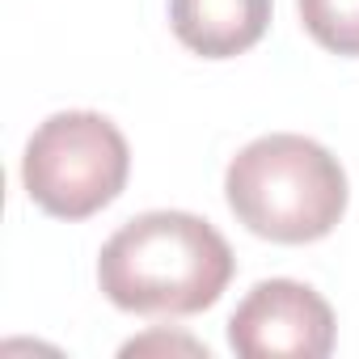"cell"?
<instances>
[{
    "label": "cell",
    "instance_id": "obj_1",
    "mask_svg": "<svg viewBox=\"0 0 359 359\" xmlns=\"http://www.w3.org/2000/svg\"><path fill=\"white\" fill-rule=\"evenodd\" d=\"M229 241L191 212H144L97 258V287L123 313L191 317L212 309L233 279Z\"/></svg>",
    "mask_w": 359,
    "mask_h": 359
},
{
    "label": "cell",
    "instance_id": "obj_2",
    "mask_svg": "<svg viewBox=\"0 0 359 359\" xmlns=\"http://www.w3.org/2000/svg\"><path fill=\"white\" fill-rule=\"evenodd\" d=\"M233 216L266 241L309 245L334 233L346 212V173L338 156L292 131L250 140L224 173Z\"/></svg>",
    "mask_w": 359,
    "mask_h": 359
},
{
    "label": "cell",
    "instance_id": "obj_3",
    "mask_svg": "<svg viewBox=\"0 0 359 359\" xmlns=\"http://www.w3.org/2000/svg\"><path fill=\"white\" fill-rule=\"evenodd\" d=\"M131 173L123 131L97 110H60L43 118L22 156L26 195L60 220H85L110 208Z\"/></svg>",
    "mask_w": 359,
    "mask_h": 359
},
{
    "label": "cell",
    "instance_id": "obj_4",
    "mask_svg": "<svg viewBox=\"0 0 359 359\" xmlns=\"http://www.w3.org/2000/svg\"><path fill=\"white\" fill-rule=\"evenodd\" d=\"M229 346L245 359H325L334 309L296 279H262L229 317Z\"/></svg>",
    "mask_w": 359,
    "mask_h": 359
},
{
    "label": "cell",
    "instance_id": "obj_5",
    "mask_svg": "<svg viewBox=\"0 0 359 359\" xmlns=\"http://www.w3.org/2000/svg\"><path fill=\"white\" fill-rule=\"evenodd\" d=\"M169 26L195 55L233 60L271 26V0H169Z\"/></svg>",
    "mask_w": 359,
    "mask_h": 359
},
{
    "label": "cell",
    "instance_id": "obj_6",
    "mask_svg": "<svg viewBox=\"0 0 359 359\" xmlns=\"http://www.w3.org/2000/svg\"><path fill=\"white\" fill-rule=\"evenodd\" d=\"M300 22L334 55H359V0H296Z\"/></svg>",
    "mask_w": 359,
    "mask_h": 359
},
{
    "label": "cell",
    "instance_id": "obj_7",
    "mask_svg": "<svg viewBox=\"0 0 359 359\" xmlns=\"http://www.w3.org/2000/svg\"><path fill=\"white\" fill-rule=\"evenodd\" d=\"M148 346H187V351H195V355H203L208 359V346H199V342H191V338H165V334H152V338H135V342H127L123 346V355H135V351H148Z\"/></svg>",
    "mask_w": 359,
    "mask_h": 359
}]
</instances>
